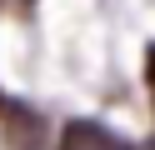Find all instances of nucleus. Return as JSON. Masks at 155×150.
<instances>
[{
  "instance_id": "1",
  "label": "nucleus",
  "mask_w": 155,
  "mask_h": 150,
  "mask_svg": "<svg viewBox=\"0 0 155 150\" xmlns=\"http://www.w3.org/2000/svg\"><path fill=\"white\" fill-rule=\"evenodd\" d=\"M55 150H135V145L100 120H65L55 135Z\"/></svg>"
},
{
  "instance_id": "2",
  "label": "nucleus",
  "mask_w": 155,
  "mask_h": 150,
  "mask_svg": "<svg viewBox=\"0 0 155 150\" xmlns=\"http://www.w3.org/2000/svg\"><path fill=\"white\" fill-rule=\"evenodd\" d=\"M0 115H5V140H10L15 150H45V145H50V125H45L30 105L5 100V105H0Z\"/></svg>"
},
{
  "instance_id": "3",
  "label": "nucleus",
  "mask_w": 155,
  "mask_h": 150,
  "mask_svg": "<svg viewBox=\"0 0 155 150\" xmlns=\"http://www.w3.org/2000/svg\"><path fill=\"white\" fill-rule=\"evenodd\" d=\"M35 0H0V15H30Z\"/></svg>"
},
{
  "instance_id": "4",
  "label": "nucleus",
  "mask_w": 155,
  "mask_h": 150,
  "mask_svg": "<svg viewBox=\"0 0 155 150\" xmlns=\"http://www.w3.org/2000/svg\"><path fill=\"white\" fill-rule=\"evenodd\" d=\"M145 80H150V95H155V45L145 50Z\"/></svg>"
}]
</instances>
